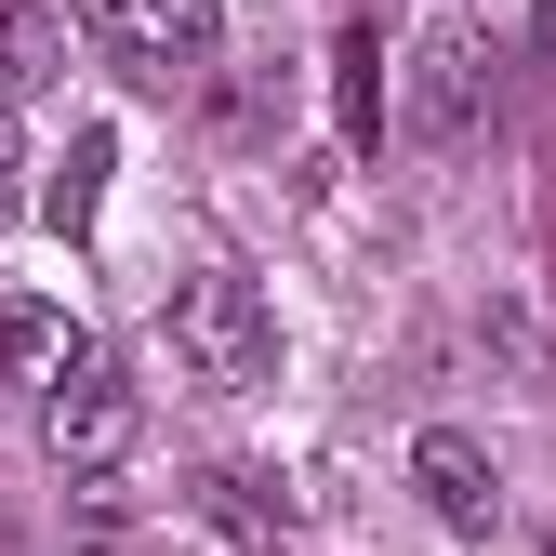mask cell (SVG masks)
Returning <instances> with one entry per match:
<instances>
[{
    "mask_svg": "<svg viewBox=\"0 0 556 556\" xmlns=\"http://www.w3.org/2000/svg\"><path fill=\"white\" fill-rule=\"evenodd\" d=\"M160 344H173V371H186L199 397H252V384L278 371V305L252 292L239 265H199V278H173Z\"/></svg>",
    "mask_w": 556,
    "mask_h": 556,
    "instance_id": "cell-1",
    "label": "cell"
},
{
    "mask_svg": "<svg viewBox=\"0 0 556 556\" xmlns=\"http://www.w3.org/2000/svg\"><path fill=\"white\" fill-rule=\"evenodd\" d=\"M40 438H53V464L66 477H119L132 464V438H147V384H132L119 358H66L53 384H40Z\"/></svg>",
    "mask_w": 556,
    "mask_h": 556,
    "instance_id": "cell-2",
    "label": "cell"
},
{
    "mask_svg": "<svg viewBox=\"0 0 556 556\" xmlns=\"http://www.w3.org/2000/svg\"><path fill=\"white\" fill-rule=\"evenodd\" d=\"M477 119H491V40H477L464 14H438L425 40H410V80H397V132H410V147H464Z\"/></svg>",
    "mask_w": 556,
    "mask_h": 556,
    "instance_id": "cell-3",
    "label": "cell"
},
{
    "mask_svg": "<svg viewBox=\"0 0 556 556\" xmlns=\"http://www.w3.org/2000/svg\"><path fill=\"white\" fill-rule=\"evenodd\" d=\"M410 491H425L438 530H491L504 517V477H491V451H477L464 425H425V438H410Z\"/></svg>",
    "mask_w": 556,
    "mask_h": 556,
    "instance_id": "cell-4",
    "label": "cell"
},
{
    "mask_svg": "<svg viewBox=\"0 0 556 556\" xmlns=\"http://www.w3.org/2000/svg\"><path fill=\"white\" fill-rule=\"evenodd\" d=\"M106 40H119L132 80H186V66L213 53V14H199V0H106Z\"/></svg>",
    "mask_w": 556,
    "mask_h": 556,
    "instance_id": "cell-5",
    "label": "cell"
},
{
    "mask_svg": "<svg viewBox=\"0 0 556 556\" xmlns=\"http://www.w3.org/2000/svg\"><path fill=\"white\" fill-rule=\"evenodd\" d=\"M66 66H80V27L53 0H0V93H66Z\"/></svg>",
    "mask_w": 556,
    "mask_h": 556,
    "instance_id": "cell-6",
    "label": "cell"
},
{
    "mask_svg": "<svg viewBox=\"0 0 556 556\" xmlns=\"http://www.w3.org/2000/svg\"><path fill=\"white\" fill-rule=\"evenodd\" d=\"M66 358H80V318H66V305H0V371H14V384H53Z\"/></svg>",
    "mask_w": 556,
    "mask_h": 556,
    "instance_id": "cell-7",
    "label": "cell"
},
{
    "mask_svg": "<svg viewBox=\"0 0 556 556\" xmlns=\"http://www.w3.org/2000/svg\"><path fill=\"white\" fill-rule=\"evenodd\" d=\"M199 504H213L239 543H292V504H278V477H252V464H213V477H199Z\"/></svg>",
    "mask_w": 556,
    "mask_h": 556,
    "instance_id": "cell-8",
    "label": "cell"
},
{
    "mask_svg": "<svg viewBox=\"0 0 556 556\" xmlns=\"http://www.w3.org/2000/svg\"><path fill=\"white\" fill-rule=\"evenodd\" d=\"M93 199H106V132H80V147H66V173L40 186V226H53V239H80V226H93Z\"/></svg>",
    "mask_w": 556,
    "mask_h": 556,
    "instance_id": "cell-9",
    "label": "cell"
},
{
    "mask_svg": "<svg viewBox=\"0 0 556 556\" xmlns=\"http://www.w3.org/2000/svg\"><path fill=\"white\" fill-rule=\"evenodd\" d=\"M27 199V147H14V119H0V213Z\"/></svg>",
    "mask_w": 556,
    "mask_h": 556,
    "instance_id": "cell-10",
    "label": "cell"
}]
</instances>
